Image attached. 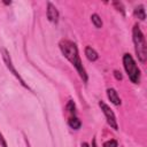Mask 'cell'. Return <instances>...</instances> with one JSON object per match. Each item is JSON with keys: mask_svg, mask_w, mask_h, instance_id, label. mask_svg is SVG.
<instances>
[{"mask_svg": "<svg viewBox=\"0 0 147 147\" xmlns=\"http://www.w3.org/2000/svg\"><path fill=\"white\" fill-rule=\"evenodd\" d=\"M107 96H108V99L110 100V102H111L113 105H115V106H121L122 101H121V98H119V95H118V93L116 92L115 88H113V87L108 88V90H107Z\"/></svg>", "mask_w": 147, "mask_h": 147, "instance_id": "cell-7", "label": "cell"}, {"mask_svg": "<svg viewBox=\"0 0 147 147\" xmlns=\"http://www.w3.org/2000/svg\"><path fill=\"white\" fill-rule=\"evenodd\" d=\"M102 147H118V144L115 139H110V140H107L106 142H103Z\"/></svg>", "mask_w": 147, "mask_h": 147, "instance_id": "cell-14", "label": "cell"}, {"mask_svg": "<svg viewBox=\"0 0 147 147\" xmlns=\"http://www.w3.org/2000/svg\"><path fill=\"white\" fill-rule=\"evenodd\" d=\"M1 56H2V60H3V62H5L6 67H7V69L9 70V72H11V74L15 76V78L18 80V83H20L24 88L30 90L29 85L25 83V80L21 77V75L18 74V71L15 69V67H14V64H13V61H11V57H10V54H9V52H8L6 48H1Z\"/></svg>", "mask_w": 147, "mask_h": 147, "instance_id": "cell-4", "label": "cell"}, {"mask_svg": "<svg viewBox=\"0 0 147 147\" xmlns=\"http://www.w3.org/2000/svg\"><path fill=\"white\" fill-rule=\"evenodd\" d=\"M113 6H114V7L116 8V10L119 11L122 15H125V9H124V6H123L122 2H119V1H114V2H113Z\"/></svg>", "mask_w": 147, "mask_h": 147, "instance_id": "cell-13", "label": "cell"}, {"mask_svg": "<svg viewBox=\"0 0 147 147\" xmlns=\"http://www.w3.org/2000/svg\"><path fill=\"white\" fill-rule=\"evenodd\" d=\"M123 67L125 69V72L127 75L129 79L131 80V83L139 84L140 78H141V72H140V69L138 68L134 59L132 57V55L130 53H125L123 55Z\"/></svg>", "mask_w": 147, "mask_h": 147, "instance_id": "cell-3", "label": "cell"}, {"mask_svg": "<svg viewBox=\"0 0 147 147\" xmlns=\"http://www.w3.org/2000/svg\"><path fill=\"white\" fill-rule=\"evenodd\" d=\"M68 125L72 129V130H79L82 127V122L80 119L77 117V115L75 116H69L68 118Z\"/></svg>", "mask_w": 147, "mask_h": 147, "instance_id": "cell-9", "label": "cell"}, {"mask_svg": "<svg viewBox=\"0 0 147 147\" xmlns=\"http://www.w3.org/2000/svg\"><path fill=\"white\" fill-rule=\"evenodd\" d=\"M132 39L134 44V51L137 54L138 60L141 63L146 62L147 59V48H146V39L145 36L138 24H136L132 29Z\"/></svg>", "mask_w": 147, "mask_h": 147, "instance_id": "cell-2", "label": "cell"}, {"mask_svg": "<svg viewBox=\"0 0 147 147\" xmlns=\"http://www.w3.org/2000/svg\"><path fill=\"white\" fill-rule=\"evenodd\" d=\"M92 147H98V145H96V140H95V139L92 140Z\"/></svg>", "mask_w": 147, "mask_h": 147, "instance_id": "cell-17", "label": "cell"}, {"mask_svg": "<svg viewBox=\"0 0 147 147\" xmlns=\"http://www.w3.org/2000/svg\"><path fill=\"white\" fill-rule=\"evenodd\" d=\"M65 110H67V113L69 114V116H75V115H77V114H76V105H75V102H74L72 100H69V101H68V103L65 105Z\"/></svg>", "mask_w": 147, "mask_h": 147, "instance_id": "cell-11", "label": "cell"}, {"mask_svg": "<svg viewBox=\"0 0 147 147\" xmlns=\"http://www.w3.org/2000/svg\"><path fill=\"white\" fill-rule=\"evenodd\" d=\"M99 107L101 108V110H102V113H103V115H105V117H106V119H107L108 125H109L111 129H114V130H118L117 119H116V116H115L113 109H111L105 101H102V100L99 101Z\"/></svg>", "mask_w": 147, "mask_h": 147, "instance_id": "cell-5", "label": "cell"}, {"mask_svg": "<svg viewBox=\"0 0 147 147\" xmlns=\"http://www.w3.org/2000/svg\"><path fill=\"white\" fill-rule=\"evenodd\" d=\"M0 146L1 147H8V144H7L5 137H3V134L1 132H0Z\"/></svg>", "mask_w": 147, "mask_h": 147, "instance_id": "cell-15", "label": "cell"}, {"mask_svg": "<svg viewBox=\"0 0 147 147\" xmlns=\"http://www.w3.org/2000/svg\"><path fill=\"white\" fill-rule=\"evenodd\" d=\"M133 13H134V16H137L140 21H145L146 20V11H145V7L142 5H138L134 8Z\"/></svg>", "mask_w": 147, "mask_h": 147, "instance_id": "cell-10", "label": "cell"}, {"mask_svg": "<svg viewBox=\"0 0 147 147\" xmlns=\"http://www.w3.org/2000/svg\"><path fill=\"white\" fill-rule=\"evenodd\" d=\"M46 15L49 22L52 23H57L59 22V10L52 3V2H47V9H46Z\"/></svg>", "mask_w": 147, "mask_h": 147, "instance_id": "cell-6", "label": "cell"}, {"mask_svg": "<svg viewBox=\"0 0 147 147\" xmlns=\"http://www.w3.org/2000/svg\"><path fill=\"white\" fill-rule=\"evenodd\" d=\"M114 76H115V78H116L117 80H121V79L123 78L121 71H118V70H114Z\"/></svg>", "mask_w": 147, "mask_h": 147, "instance_id": "cell-16", "label": "cell"}, {"mask_svg": "<svg viewBox=\"0 0 147 147\" xmlns=\"http://www.w3.org/2000/svg\"><path fill=\"white\" fill-rule=\"evenodd\" d=\"M85 56H86L87 60L91 61V62H94V61H96V60L99 59L98 52H96L93 47H91V46H86V47H85Z\"/></svg>", "mask_w": 147, "mask_h": 147, "instance_id": "cell-8", "label": "cell"}, {"mask_svg": "<svg viewBox=\"0 0 147 147\" xmlns=\"http://www.w3.org/2000/svg\"><path fill=\"white\" fill-rule=\"evenodd\" d=\"M80 147H90V145H88L87 142H85V141H84V142H82V145H80Z\"/></svg>", "mask_w": 147, "mask_h": 147, "instance_id": "cell-18", "label": "cell"}, {"mask_svg": "<svg viewBox=\"0 0 147 147\" xmlns=\"http://www.w3.org/2000/svg\"><path fill=\"white\" fill-rule=\"evenodd\" d=\"M91 21H92L93 25H94L96 29L102 28V20H101V17H100L98 14H92V15H91Z\"/></svg>", "mask_w": 147, "mask_h": 147, "instance_id": "cell-12", "label": "cell"}, {"mask_svg": "<svg viewBox=\"0 0 147 147\" xmlns=\"http://www.w3.org/2000/svg\"><path fill=\"white\" fill-rule=\"evenodd\" d=\"M59 47H60V51L63 54V56L75 67V69L77 70L78 75L83 79V82L86 83L87 79H88V76H87V72H86V70H85V68L83 65V62L80 60L77 45L71 40L62 39L59 42Z\"/></svg>", "mask_w": 147, "mask_h": 147, "instance_id": "cell-1", "label": "cell"}]
</instances>
